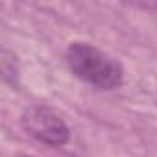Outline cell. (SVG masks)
<instances>
[{
    "instance_id": "obj_1",
    "label": "cell",
    "mask_w": 157,
    "mask_h": 157,
    "mask_svg": "<svg viewBox=\"0 0 157 157\" xmlns=\"http://www.w3.org/2000/svg\"><path fill=\"white\" fill-rule=\"evenodd\" d=\"M67 63L76 78L96 89L111 91L122 83V67L93 44L72 43L67 50Z\"/></svg>"
},
{
    "instance_id": "obj_2",
    "label": "cell",
    "mask_w": 157,
    "mask_h": 157,
    "mask_svg": "<svg viewBox=\"0 0 157 157\" xmlns=\"http://www.w3.org/2000/svg\"><path fill=\"white\" fill-rule=\"evenodd\" d=\"M24 129L37 140L50 146H63L68 140V128L63 118L44 105H35L28 109L22 117Z\"/></svg>"
}]
</instances>
